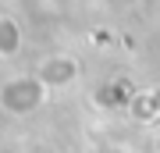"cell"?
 I'll list each match as a JSON object with an SVG mask.
<instances>
[{"label": "cell", "mask_w": 160, "mask_h": 153, "mask_svg": "<svg viewBox=\"0 0 160 153\" xmlns=\"http://www.w3.org/2000/svg\"><path fill=\"white\" fill-rule=\"evenodd\" d=\"M75 71H78V68L71 64V57H57V61L43 64L36 79H39L43 85H53V89H57V85H68V82L75 79Z\"/></svg>", "instance_id": "cell-1"}, {"label": "cell", "mask_w": 160, "mask_h": 153, "mask_svg": "<svg viewBox=\"0 0 160 153\" xmlns=\"http://www.w3.org/2000/svg\"><path fill=\"white\" fill-rule=\"evenodd\" d=\"M18 43H22V36H18V25L11 18H0V54H14Z\"/></svg>", "instance_id": "cell-2"}]
</instances>
